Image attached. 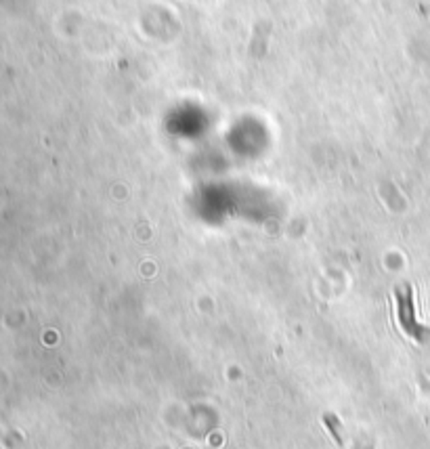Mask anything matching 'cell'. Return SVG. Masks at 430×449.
<instances>
[{
  "label": "cell",
  "mask_w": 430,
  "mask_h": 449,
  "mask_svg": "<svg viewBox=\"0 0 430 449\" xmlns=\"http://www.w3.org/2000/svg\"><path fill=\"white\" fill-rule=\"evenodd\" d=\"M395 297H397V315H399V323L401 327L416 340H424L429 330L422 327L416 319V308H414V292H412V286H405L403 292L401 288L395 290Z\"/></svg>",
  "instance_id": "obj_1"
},
{
  "label": "cell",
  "mask_w": 430,
  "mask_h": 449,
  "mask_svg": "<svg viewBox=\"0 0 430 449\" xmlns=\"http://www.w3.org/2000/svg\"><path fill=\"white\" fill-rule=\"evenodd\" d=\"M323 424L327 427V431L332 433V437L336 439V443L342 448V445H344V437H342V427H340V420H338L334 414H325V416H323Z\"/></svg>",
  "instance_id": "obj_2"
}]
</instances>
